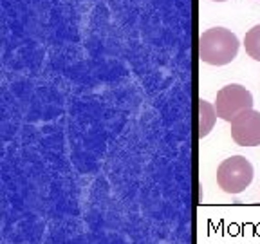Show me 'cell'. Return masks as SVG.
I'll list each match as a JSON object with an SVG mask.
<instances>
[{
	"mask_svg": "<svg viewBox=\"0 0 260 244\" xmlns=\"http://www.w3.org/2000/svg\"><path fill=\"white\" fill-rule=\"evenodd\" d=\"M248 109H253V96L246 87L239 83H230L217 93L215 110L217 116L224 121L232 123L237 114Z\"/></svg>",
	"mask_w": 260,
	"mask_h": 244,
	"instance_id": "3",
	"label": "cell"
},
{
	"mask_svg": "<svg viewBox=\"0 0 260 244\" xmlns=\"http://www.w3.org/2000/svg\"><path fill=\"white\" fill-rule=\"evenodd\" d=\"M253 165L244 156L224 159L217 168V185L226 194H240L251 185Z\"/></svg>",
	"mask_w": 260,
	"mask_h": 244,
	"instance_id": "2",
	"label": "cell"
},
{
	"mask_svg": "<svg viewBox=\"0 0 260 244\" xmlns=\"http://www.w3.org/2000/svg\"><path fill=\"white\" fill-rule=\"evenodd\" d=\"M232 138L240 146L260 145V112L255 109L242 110L232 119Z\"/></svg>",
	"mask_w": 260,
	"mask_h": 244,
	"instance_id": "4",
	"label": "cell"
},
{
	"mask_svg": "<svg viewBox=\"0 0 260 244\" xmlns=\"http://www.w3.org/2000/svg\"><path fill=\"white\" fill-rule=\"evenodd\" d=\"M217 116L215 105H211L206 100H201L199 102V138H206L211 132L213 125H215Z\"/></svg>",
	"mask_w": 260,
	"mask_h": 244,
	"instance_id": "5",
	"label": "cell"
},
{
	"mask_svg": "<svg viewBox=\"0 0 260 244\" xmlns=\"http://www.w3.org/2000/svg\"><path fill=\"white\" fill-rule=\"evenodd\" d=\"M239 53V38L226 27H211L199 38L201 62L208 65L232 64Z\"/></svg>",
	"mask_w": 260,
	"mask_h": 244,
	"instance_id": "1",
	"label": "cell"
},
{
	"mask_svg": "<svg viewBox=\"0 0 260 244\" xmlns=\"http://www.w3.org/2000/svg\"><path fill=\"white\" fill-rule=\"evenodd\" d=\"M244 47H246V53L253 58V60L260 62V24L251 27L246 37H244Z\"/></svg>",
	"mask_w": 260,
	"mask_h": 244,
	"instance_id": "6",
	"label": "cell"
},
{
	"mask_svg": "<svg viewBox=\"0 0 260 244\" xmlns=\"http://www.w3.org/2000/svg\"><path fill=\"white\" fill-rule=\"evenodd\" d=\"M213 2H226V0H213Z\"/></svg>",
	"mask_w": 260,
	"mask_h": 244,
	"instance_id": "7",
	"label": "cell"
}]
</instances>
